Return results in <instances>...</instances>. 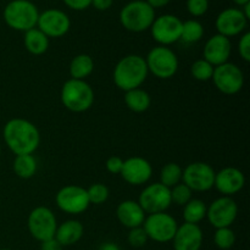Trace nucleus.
<instances>
[{
  "label": "nucleus",
  "instance_id": "nucleus-15",
  "mask_svg": "<svg viewBox=\"0 0 250 250\" xmlns=\"http://www.w3.org/2000/svg\"><path fill=\"white\" fill-rule=\"evenodd\" d=\"M37 28L41 29L48 38H60L70 31L71 20L62 10L48 9L39 12Z\"/></svg>",
  "mask_w": 250,
  "mask_h": 250
},
{
  "label": "nucleus",
  "instance_id": "nucleus-33",
  "mask_svg": "<svg viewBox=\"0 0 250 250\" xmlns=\"http://www.w3.org/2000/svg\"><path fill=\"white\" fill-rule=\"evenodd\" d=\"M87 194L90 204L100 205L106 202L110 192L109 188L105 185H103V183H94V185H92L87 189Z\"/></svg>",
  "mask_w": 250,
  "mask_h": 250
},
{
  "label": "nucleus",
  "instance_id": "nucleus-22",
  "mask_svg": "<svg viewBox=\"0 0 250 250\" xmlns=\"http://www.w3.org/2000/svg\"><path fill=\"white\" fill-rule=\"evenodd\" d=\"M84 233V227L78 220H66L58 225L54 238L62 247H70L78 243Z\"/></svg>",
  "mask_w": 250,
  "mask_h": 250
},
{
  "label": "nucleus",
  "instance_id": "nucleus-24",
  "mask_svg": "<svg viewBox=\"0 0 250 250\" xmlns=\"http://www.w3.org/2000/svg\"><path fill=\"white\" fill-rule=\"evenodd\" d=\"M94 71V61L88 54L76 55L70 62V76L72 80L85 81Z\"/></svg>",
  "mask_w": 250,
  "mask_h": 250
},
{
  "label": "nucleus",
  "instance_id": "nucleus-38",
  "mask_svg": "<svg viewBox=\"0 0 250 250\" xmlns=\"http://www.w3.org/2000/svg\"><path fill=\"white\" fill-rule=\"evenodd\" d=\"M67 7L75 11H83L92 4V0H62Z\"/></svg>",
  "mask_w": 250,
  "mask_h": 250
},
{
  "label": "nucleus",
  "instance_id": "nucleus-14",
  "mask_svg": "<svg viewBox=\"0 0 250 250\" xmlns=\"http://www.w3.org/2000/svg\"><path fill=\"white\" fill-rule=\"evenodd\" d=\"M238 216V205L231 197L215 199L207 209V219L215 229L231 227Z\"/></svg>",
  "mask_w": 250,
  "mask_h": 250
},
{
  "label": "nucleus",
  "instance_id": "nucleus-46",
  "mask_svg": "<svg viewBox=\"0 0 250 250\" xmlns=\"http://www.w3.org/2000/svg\"><path fill=\"white\" fill-rule=\"evenodd\" d=\"M0 250H11V249H9V248H2V249H0Z\"/></svg>",
  "mask_w": 250,
  "mask_h": 250
},
{
  "label": "nucleus",
  "instance_id": "nucleus-39",
  "mask_svg": "<svg viewBox=\"0 0 250 250\" xmlns=\"http://www.w3.org/2000/svg\"><path fill=\"white\" fill-rule=\"evenodd\" d=\"M62 248L63 247L55 238H50L41 243V250H62Z\"/></svg>",
  "mask_w": 250,
  "mask_h": 250
},
{
  "label": "nucleus",
  "instance_id": "nucleus-1",
  "mask_svg": "<svg viewBox=\"0 0 250 250\" xmlns=\"http://www.w3.org/2000/svg\"><path fill=\"white\" fill-rule=\"evenodd\" d=\"M2 137L7 148L15 155L33 154L41 143V133L34 124L26 119H12L6 122Z\"/></svg>",
  "mask_w": 250,
  "mask_h": 250
},
{
  "label": "nucleus",
  "instance_id": "nucleus-3",
  "mask_svg": "<svg viewBox=\"0 0 250 250\" xmlns=\"http://www.w3.org/2000/svg\"><path fill=\"white\" fill-rule=\"evenodd\" d=\"M60 99L70 111L84 112L94 104V90L85 81L70 78L61 88Z\"/></svg>",
  "mask_w": 250,
  "mask_h": 250
},
{
  "label": "nucleus",
  "instance_id": "nucleus-8",
  "mask_svg": "<svg viewBox=\"0 0 250 250\" xmlns=\"http://www.w3.org/2000/svg\"><path fill=\"white\" fill-rule=\"evenodd\" d=\"M27 227L31 236L42 243L55 237L58 221L55 214L49 208L37 207L29 212Z\"/></svg>",
  "mask_w": 250,
  "mask_h": 250
},
{
  "label": "nucleus",
  "instance_id": "nucleus-5",
  "mask_svg": "<svg viewBox=\"0 0 250 250\" xmlns=\"http://www.w3.org/2000/svg\"><path fill=\"white\" fill-rule=\"evenodd\" d=\"M2 16L10 28L27 32L37 27L39 11L31 0H12L5 6Z\"/></svg>",
  "mask_w": 250,
  "mask_h": 250
},
{
  "label": "nucleus",
  "instance_id": "nucleus-7",
  "mask_svg": "<svg viewBox=\"0 0 250 250\" xmlns=\"http://www.w3.org/2000/svg\"><path fill=\"white\" fill-rule=\"evenodd\" d=\"M149 239L156 243H168L175 237L178 224L172 215L166 211L149 214L142 226Z\"/></svg>",
  "mask_w": 250,
  "mask_h": 250
},
{
  "label": "nucleus",
  "instance_id": "nucleus-12",
  "mask_svg": "<svg viewBox=\"0 0 250 250\" xmlns=\"http://www.w3.org/2000/svg\"><path fill=\"white\" fill-rule=\"evenodd\" d=\"M182 23L180 17L171 14L155 17L150 27L151 36L159 45L168 46L181 39Z\"/></svg>",
  "mask_w": 250,
  "mask_h": 250
},
{
  "label": "nucleus",
  "instance_id": "nucleus-21",
  "mask_svg": "<svg viewBox=\"0 0 250 250\" xmlns=\"http://www.w3.org/2000/svg\"><path fill=\"white\" fill-rule=\"evenodd\" d=\"M116 216L122 226L131 229L143 226V222L146 220V212L138 204V202L124 200L117 205Z\"/></svg>",
  "mask_w": 250,
  "mask_h": 250
},
{
  "label": "nucleus",
  "instance_id": "nucleus-40",
  "mask_svg": "<svg viewBox=\"0 0 250 250\" xmlns=\"http://www.w3.org/2000/svg\"><path fill=\"white\" fill-rule=\"evenodd\" d=\"M114 4V0H92L90 6H94V9L99 10V11H106Z\"/></svg>",
  "mask_w": 250,
  "mask_h": 250
},
{
  "label": "nucleus",
  "instance_id": "nucleus-29",
  "mask_svg": "<svg viewBox=\"0 0 250 250\" xmlns=\"http://www.w3.org/2000/svg\"><path fill=\"white\" fill-rule=\"evenodd\" d=\"M204 36V26L197 20H188L182 23V33L181 39L185 43H197Z\"/></svg>",
  "mask_w": 250,
  "mask_h": 250
},
{
  "label": "nucleus",
  "instance_id": "nucleus-42",
  "mask_svg": "<svg viewBox=\"0 0 250 250\" xmlns=\"http://www.w3.org/2000/svg\"><path fill=\"white\" fill-rule=\"evenodd\" d=\"M99 250H121V249H120V247L117 246L116 243H114V242H106V243L102 244V246L99 247Z\"/></svg>",
  "mask_w": 250,
  "mask_h": 250
},
{
  "label": "nucleus",
  "instance_id": "nucleus-34",
  "mask_svg": "<svg viewBox=\"0 0 250 250\" xmlns=\"http://www.w3.org/2000/svg\"><path fill=\"white\" fill-rule=\"evenodd\" d=\"M127 241H128L129 246L133 248H142L149 241L148 236H146V231L143 227H136V229H131L127 236Z\"/></svg>",
  "mask_w": 250,
  "mask_h": 250
},
{
  "label": "nucleus",
  "instance_id": "nucleus-13",
  "mask_svg": "<svg viewBox=\"0 0 250 250\" xmlns=\"http://www.w3.org/2000/svg\"><path fill=\"white\" fill-rule=\"evenodd\" d=\"M215 171L209 164L197 161L187 165L183 170L182 182L192 192H208L214 187Z\"/></svg>",
  "mask_w": 250,
  "mask_h": 250
},
{
  "label": "nucleus",
  "instance_id": "nucleus-27",
  "mask_svg": "<svg viewBox=\"0 0 250 250\" xmlns=\"http://www.w3.org/2000/svg\"><path fill=\"white\" fill-rule=\"evenodd\" d=\"M207 204L200 199H190L183 207V219L187 224L199 225L207 217Z\"/></svg>",
  "mask_w": 250,
  "mask_h": 250
},
{
  "label": "nucleus",
  "instance_id": "nucleus-32",
  "mask_svg": "<svg viewBox=\"0 0 250 250\" xmlns=\"http://www.w3.org/2000/svg\"><path fill=\"white\" fill-rule=\"evenodd\" d=\"M170 193H171V202H172L173 204L178 205V207H185V205L192 199V194H193L190 188H188L183 182L178 183V185L173 186L172 188H170Z\"/></svg>",
  "mask_w": 250,
  "mask_h": 250
},
{
  "label": "nucleus",
  "instance_id": "nucleus-37",
  "mask_svg": "<svg viewBox=\"0 0 250 250\" xmlns=\"http://www.w3.org/2000/svg\"><path fill=\"white\" fill-rule=\"evenodd\" d=\"M122 165H124V160L120 156H111V158H109L106 160L105 167L112 175H120Z\"/></svg>",
  "mask_w": 250,
  "mask_h": 250
},
{
  "label": "nucleus",
  "instance_id": "nucleus-35",
  "mask_svg": "<svg viewBox=\"0 0 250 250\" xmlns=\"http://www.w3.org/2000/svg\"><path fill=\"white\" fill-rule=\"evenodd\" d=\"M209 10V0H187V11L192 16H204Z\"/></svg>",
  "mask_w": 250,
  "mask_h": 250
},
{
  "label": "nucleus",
  "instance_id": "nucleus-31",
  "mask_svg": "<svg viewBox=\"0 0 250 250\" xmlns=\"http://www.w3.org/2000/svg\"><path fill=\"white\" fill-rule=\"evenodd\" d=\"M215 246L221 250H229L236 243V234L231 227L216 229L214 233Z\"/></svg>",
  "mask_w": 250,
  "mask_h": 250
},
{
  "label": "nucleus",
  "instance_id": "nucleus-23",
  "mask_svg": "<svg viewBox=\"0 0 250 250\" xmlns=\"http://www.w3.org/2000/svg\"><path fill=\"white\" fill-rule=\"evenodd\" d=\"M23 44L32 55H43L49 49V38L37 27L24 32Z\"/></svg>",
  "mask_w": 250,
  "mask_h": 250
},
{
  "label": "nucleus",
  "instance_id": "nucleus-10",
  "mask_svg": "<svg viewBox=\"0 0 250 250\" xmlns=\"http://www.w3.org/2000/svg\"><path fill=\"white\" fill-rule=\"evenodd\" d=\"M55 203L61 211L68 215L83 214L89 208L87 189L81 186H65L55 195Z\"/></svg>",
  "mask_w": 250,
  "mask_h": 250
},
{
  "label": "nucleus",
  "instance_id": "nucleus-6",
  "mask_svg": "<svg viewBox=\"0 0 250 250\" xmlns=\"http://www.w3.org/2000/svg\"><path fill=\"white\" fill-rule=\"evenodd\" d=\"M148 72L159 80H170L177 73L180 61L175 51L168 46H154L146 58Z\"/></svg>",
  "mask_w": 250,
  "mask_h": 250
},
{
  "label": "nucleus",
  "instance_id": "nucleus-4",
  "mask_svg": "<svg viewBox=\"0 0 250 250\" xmlns=\"http://www.w3.org/2000/svg\"><path fill=\"white\" fill-rule=\"evenodd\" d=\"M155 17V10L146 0L127 2L120 11V22L122 27L133 33L150 29Z\"/></svg>",
  "mask_w": 250,
  "mask_h": 250
},
{
  "label": "nucleus",
  "instance_id": "nucleus-47",
  "mask_svg": "<svg viewBox=\"0 0 250 250\" xmlns=\"http://www.w3.org/2000/svg\"><path fill=\"white\" fill-rule=\"evenodd\" d=\"M9 1H12V0H9Z\"/></svg>",
  "mask_w": 250,
  "mask_h": 250
},
{
  "label": "nucleus",
  "instance_id": "nucleus-19",
  "mask_svg": "<svg viewBox=\"0 0 250 250\" xmlns=\"http://www.w3.org/2000/svg\"><path fill=\"white\" fill-rule=\"evenodd\" d=\"M232 53L231 39L227 37L216 33L210 37L205 43L203 49V56L204 60L211 63L214 67L229 62V59Z\"/></svg>",
  "mask_w": 250,
  "mask_h": 250
},
{
  "label": "nucleus",
  "instance_id": "nucleus-26",
  "mask_svg": "<svg viewBox=\"0 0 250 250\" xmlns=\"http://www.w3.org/2000/svg\"><path fill=\"white\" fill-rule=\"evenodd\" d=\"M12 168L14 172L19 176L20 178L23 180H28V178L33 177L38 168V164H37L36 158L33 154H27V155H16L14 164H12Z\"/></svg>",
  "mask_w": 250,
  "mask_h": 250
},
{
  "label": "nucleus",
  "instance_id": "nucleus-9",
  "mask_svg": "<svg viewBox=\"0 0 250 250\" xmlns=\"http://www.w3.org/2000/svg\"><path fill=\"white\" fill-rule=\"evenodd\" d=\"M212 82L219 92L226 95H234L244 85V73L233 62H225L214 67Z\"/></svg>",
  "mask_w": 250,
  "mask_h": 250
},
{
  "label": "nucleus",
  "instance_id": "nucleus-17",
  "mask_svg": "<svg viewBox=\"0 0 250 250\" xmlns=\"http://www.w3.org/2000/svg\"><path fill=\"white\" fill-rule=\"evenodd\" d=\"M125 181L131 186L146 185L153 175V167L146 159L141 156H133L124 160L121 172Z\"/></svg>",
  "mask_w": 250,
  "mask_h": 250
},
{
  "label": "nucleus",
  "instance_id": "nucleus-45",
  "mask_svg": "<svg viewBox=\"0 0 250 250\" xmlns=\"http://www.w3.org/2000/svg\"><path fill=\"white\" fill-rule=\"evenodd\" d=\"M0 156H1V144H0Z\"/></svg>",
  "mask_w": 250,
  "mask_h": 250
},
{
  "label": "nucleus",
  "instance_id": "nucleus-16",
  "mask_svg": "<svg viewBox=\"0 0 250 250\" xmlns=\"http://www.w3.org/2000/svg\"><path fill=\"white\" fill-rule=\"evenodd\" d=\"M248 26V20L238 7H227L222 10L216 17L215 27L217 33L231 38L243 33Z\"/></svg>",
  "mask_w": 250,
  "mask_h": 250
},
{
  "label": "nucleus",
  "instance_id": "nucleus-41",
  "mask_svg": "<svg viewBox=\"0 0 250 250\" xmlns=\"http://www.w3.org/2000/svg\"><path fill=\"white\" fill-rule=\"evenodd\" d=\"M146 1L148 2V4L150 5L154 10H155V9H159V7L166 6V5H167L171 0H146Z\"/></svg>",
  "mask_w": 250,
  "mask_h": 250
},
{
  "label": "nucleus",
  "instance_id": "nucleus-43",
  "mask_svg": "<svg viewBox=\"0 0 250 250\" xmlns=\"http://www.w3.org/2000/svg\"><path fill=\"white\" fill-rule=\"evenodd\" d=\"M243 9H241L242 10V12H243V15L244 16L247 17V20H250V2H248V4H246V5H243Z\"/></svg>",
  "mask_w": 250,
  "mask_h": 250
},
{
  "label": "nucleus",
  "instance_id": "nucleus-30",
  "mask_svg": "<svg viewBox=\"0 0 250 250\" xmlns=\"http://www.w3.org/2000/svg\"><path fill=\"white\" fill-rule=\"evenodd\" d=\"M190 73L194 80L200 81V82H207L212 78V73H214V66L211 63L208 62L204 59H199V60L194 61L190 67Z\"/></svg>",
  "mask_w": 250,
  "mask_h": 250
},
{
  "label": "nucleus",
  "instance_id": "nucleus-18",
  "mask_svg": "<svg viewBox=\"0 0 250 250\" xmlns=\"http://www.w3.org/2000/svg\"><path fill=\"white\" fill-rule=\"evenodd\" d=\"M246 186V176L237 167H225L215 173L214 187L224 197H232Z\"/></svg>",
  "mask_w": 250,
  "mask_h": 250
},
{
  "label": "nucleus",
  "instance_id": "nucleus-44",
  "mask_svg": "<svg viewBox=\"0 0 250 250\" xmlns=\"http://www.w3.org/2000/svg\"><path fill=\"white\" fill-rule=\"evenodd\" d=\"M232 1L234 2L236 5H238V6H243V5L248 4V2H250V0H232Z\"/></svg>",
  "mask_w": 250,
  "mask_h": 250
},
{
  "label": "nucleus",
  "instance_id": "nucleus-11",
  "mask_svg": "<svg viewBox=\"0 0 250 250\" xmlns=\"http://www.w3.org/2000/svg\"><path fill=\"white\" fill-rule=\"evenodd\" d=\"M138 204L146 214L166 211L172 204L170 188L165 187L160 182L148 185L139 194Z\"/></svg>",
  "mask_w": 250,
  "mask_h": 250
},
{
  "label": "nucleus",
  "instance_id": "nucleus-36",
  "mask_svg": "<svg viewBox=\"0 0 250 250\" xmlns=\"http://www.w3.org/2000/svg\"><path fill=\"white\" fill-rule=\"evenodd\" d=\"M238 53L241 58L246 62L250 61V33L246 32L241 36V39L238 42Z\"/></svg>",
  "mask_w": 250,
  "mask_h": 250
},
{
  "label": "nucleus",
  "instance_id": "nucleus-2",
  "mask_svg": "<svg viewBox=\"0 0 250 250\" xmlns=\"http://www.w3.org/2000/svg\"><path fill=\"white\" fill-rule=\"evenodd\" d=\"M146 59L137 54L122 58L114 68V83L119 89L128 90L141 88L148 77Z\"/></svg>",
  "mask_w": 250,
  "mask_h": 250
},
{
  "label": "nucleus",
  "instance_id": "nucleus-28",
  "mask_svg": "<svg viewBox=\"0 0 250 250\" xmlns=\"http://www.w3.org/2000/svg\"><path fill=\"white\" fill-rule=\"evenodd\" d=\"M183 170L178 164L167 163L160 171V183L167 188H172L182 181Z\"/></svg>",
  "mask_w": 250,
  "mask_h": 250
},
{
  "label": "nucleus",
  "instance_id": "nucleus-20",
  "mask_svg": "<svg viewBox=\"0 0 250 250\" xmlns=\"http://www.w3.org/2000/svg\"><path fill=\"white\" fill-rule=\"evenodd\" d=\"M203 231L199 225L182 224L178 226L171 242L175 250H200L203 246Z\"/></svg>",
  "mask_w": 250,
  "mask_h": 250
},
{
  "label": "nucleus",
  "instance_id": "nucleus-25",
  "mask_svg": "<svg viewBox=\"0 0 250 250\" xmlns=\"http://www.w3.org/2000/svg\"><path fill=\"white\" fill-rule=\"evenodd\" d=\"M125 104L131 111L144 112L150 107L151 98L148 92L137 88L125 93Z\"/></svg>",
  "mask_w": 250,
  "mask_h": 250
}]
</instances>
